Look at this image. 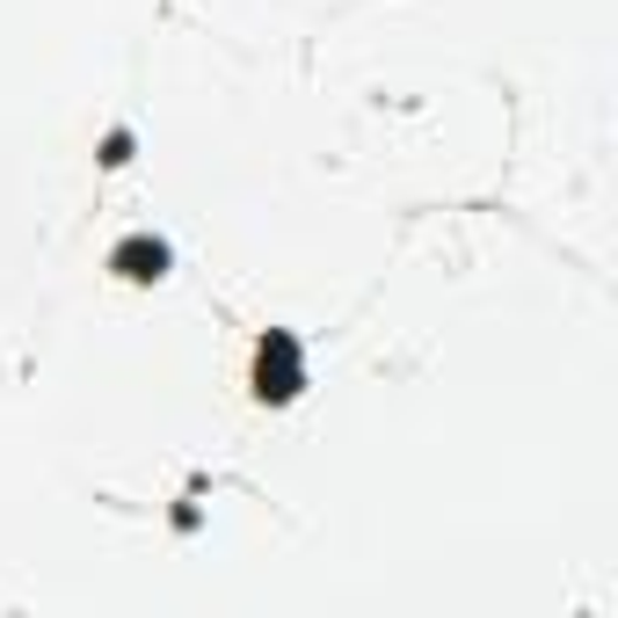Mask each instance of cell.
<instances>
[{"mask_svg":"<svg viewBox=\"0 0 618 618\" xmlns=\"http://www.w3.org/2000/svg\"><path fill=\"white\" fill-rule=\"evenodd\" d=\"M291 364H299V356H291V342H263V393H291L284 386V379H291Z\"/></svg>","mask_w":618,"mask_h":618,"instance_id":"cell-1","label":"cell"}]
</instances>
